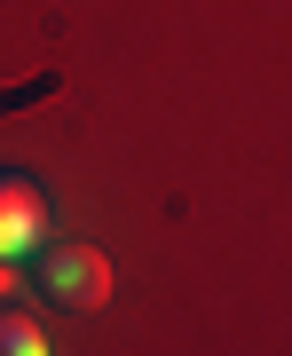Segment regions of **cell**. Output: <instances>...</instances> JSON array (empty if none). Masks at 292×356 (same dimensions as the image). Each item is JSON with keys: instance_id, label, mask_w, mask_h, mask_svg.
Here are the masks:
<instances>
[{"instance_id": "6da1fadb", "label": "cell", "mask_w": 292, "mask_h": 356, "mask_svg": "<svg viewBox=\"0 0 292 356\" xmlns=\"http://www.w3.org/2000/svg\"><path fill=\"white\" fill-rule=\"evenodd\" d=\"M32 293L64 317H87V309L111 301V254L103 245H48L32 261Z\"/></svg>"}, {"instance_id": "7a4b0ae2", "label": "cell", "mask_w": 292, "mask_h": 356, "mask_svg": "<svg viewBox=\"0 0 292 356\" xmlns=\"http://www.w3.org/2000/svg\"><path fill=\"white\" fill-rule=\"evenodd\" d=\"M40 229H48V198L32 175H0V261H32Z\"/></svg>"}, {"instance_id": "3957f363", "label": "cell", "mask_w": 292, "mask_h": 356, "mask_svg": "<svg viewBox=\"0 0 292 356\" xmlns=\"http://www.w3.org/2000/svg\"><path fill=\"white\" fill-rule=\"evenodd\" d=\"M0 356H48L40 325H32V317H24L16 301H0Z\"/></svg>"}, {"instance_id": "277c9868", "label": "cell", "mask_w": 292, "mask_h": 356, "mask_svg": "<svg viewBox=\"0 0 292 356\" xmlns=\"http://www.w3.org/2000/svg\"><path fill=\"white\" fill-rule=\"evenodd\" d=\"M16 269H24V261H0V301L16 293Z\"/></svg>"}]
</instances>
